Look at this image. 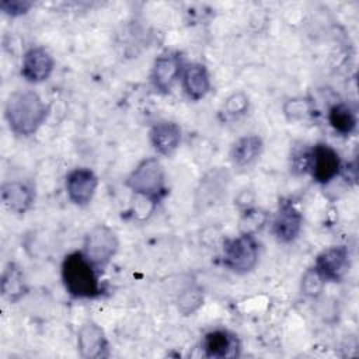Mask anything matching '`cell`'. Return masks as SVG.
Wrapping results in <instances>:
<instances>
[{"label":"cell","mask_w":359,"mask_h":359,"mask_svg":"<svg viewBox=\"0 0 359 359\" xmlns=\"http://www.w3.org/2000/svg\"><path fill=\"white\" fill-rule=\"evenodd\" d=\"M248 108V98L244 93L231 94L224 102V111L229 116H240Z\"/></svg>","instance_id":"cell-25"},{"label":"cell","mask_w":359,"mask_h":359,"mask_svg":"<svg viewBox=\"0 0 359 359\" xmlns=\"http://www.w3.org/2000/svg\"><path fill=\"white\" fill-rule=\"evenodd\" d=\"M62 280L72 297L94 299L101 294L97 266L83 251H74L65 257L62 262Z\"/></svg>","instance_id":"cell-2"},{"label":"cell","mask_w":359,"mask_h":359,"mask_svg":"<svg viewBox=\"0 0 359 359\" xmlns=\"http://www.w3.org/2000/svg\"><path fill=\"white\" fill-rule=\"evenodd\" d=\"M324 278L316 268H310L302 278V292L309 297H317L324 287Z\"/></svg>","instance_id":"cell-23"},{"label":"cell","mask_w":359,"mask_h":359,"mask_svg":"<svg viewBox=\"0 0 359 359\" xmlns=\"http://www.w3.org/2000/svg\"><path fill=\"white\" fill-rule=\"evenodd\" d=\"M48 114V105L36 93L29 90L13 93L8 97L4 109L10 129L20 136L35 133L46 121Z\"/></svg>","instance_id":"cell-1"},{"label":"cell","mask_w":359,"mask_h":359,"mask_svg":"<svg viewBox=\"0 0 359 359\" xmlns=\"http://www.w3.org/2000/svg\"><path fill=\"white\" fill-rule=\"evenodd\" d=\"M182 86L191 100L198 101L203 98L210 88V80L206 67L201 63L189 65L182 74Z\"/></svg>","instance_id":"cell-16"},{"label":"cell","mask_w":359,"mask_h":359,"mask_svg":"<svg viewBox=\"0 0 359 359\" xmlns=\"http://www.w3.org/2000/svg\"><path fill=\"white\" fill-rule=\"evenodd\" d=\"M330 125L341 135H351L356 128V114L346 104H335L328 112Z\"/></svg>","instance_id":"cell-19"},{"label":"cell","mask_w":359,"mask_h":359,"mask_svg":"<svg viewBox=\"0 0 359 359\" xmlns=\"http://www.w3.org/2000/svg\"><path fill=\"white\" fill-rule=\"evenodd\" d=\"M262 151V140L257 135H247L240 137L230 151L231 161L238 167H245L255 161Z\"/></svg>","instance_id":"cell-17"},{"label":"cell","mask_w":359,"mask_h":359,"mask_svg":"<svg viewBox=\"0 0 359 359\" xmlns=\"http://www.w3.org/2000/svg\"><path fill=\"white\" fill-rule=\"evenodd\" d=\"M31 7H32V3L27 0H1L0 1L1 11L10 17L22 15L28 13Z\"/></svg>","instance_id":"cell-26"},{"label":"cell","mask_w":359,"mask_h":359,"mask_svg":"<svg viewBox=\"0 0 359 359\" xmlns=\"http://www.w3.org/2000/svg\"><path fill=\"white\" fill-rule=\"evenodd\" d=\"M126 187L133 194L144 195L158 201L165 191L164 168L161 163L154 157L139 163V165L128 177Z\"/></svg>","instance_id":"cell-3"},{"label":"cell","mask_w":359,"mask_h":359,"mask_svg":"<svg viewBox=\"0 0 359 359\" xmlns=\"http://www.w3.org/2000/svg\"><path fill=\"white\" fill-rule=\"evenodd\" d=\"M227 177H226V172L223 174L222 171H215V172H210L206 178L202 180L201 182V188L198 189V194H201V198L196 199L198 203H205V202H209V203H215L216 199L220 196V194L223 192V189L226 188L224 187V182H226Z\"/></svg>","instance_id":"cell-20"},{"label":"cell","mask_w":359,"mask_h":359,"mask_svg":"<svg viewBox=\"0 0 359 359\" xmlns=\"http://www.w3.org/2000/svg\"><path fill=\"white\" fill-rule=\"evenodd\" d=\"M1 201L14 213H25L35 201V191L25 181H11L1 187Z\"/></svg>","instance_id":"cell-12"},{"label":"cell","mask_w":359,"mask_h":359,"mask_svg":"<svg viewBox=\"0 0 359 359\" xmlns=\"http://www.w3.org/2000/svg\"><path fill=\"white\" fill-rule=\"evenodd\" d=\"M181 74V59L177 53H165L156 59L151 79L154 87L163 93L171 90L172 84Z\"/></svg>","instance_id":"cell-13"},{"label":"cell","mask_w":359,"mask_h":359,"mask_svg":"<svg viewBox=\"0 0 359 359\" xmlns=\"http://www.w3.org/2000/svg\"><path fill=\"white\" fill-rule=\"evenodd\" d=\"M285 115L292 121V119H300L303 118L309 111V102L302 100V98H294V100H289L285 104Z\"/></svg>","instance_id":"cell-27"},{"label":"cell","mask_w":359,"mask_h":359,"mask_svg":"<svg viewBox=\"0 0 359 359\" xmlns=\"http://www.w3.org/2000/svg\"><path fill=\"white\" fill-rule=\"evenodd\" d=\"M314 268L324 280L339 282L349 268V251L344 245H335L324 250L316 259Z\"/></svg>","instance_id":"cell-7"},{"label":"cell","mask_w":359,"mask_h":359,"mask_svg":"<svg viewBox=\"0 0 359 359\" xmlns=\"http://www.w3.org/2000/svg\"><path fill=\"white\" fill-rule=\"evenodd\" d=\"M77 348L80 355L87 359H100L109 355L105 332L93 321L83 324L79 330Z\"/></svg>","instance_id":"cell-9"},{"label":"cell","mask_w":359,"mask_h":359,"mask_svg":"<svg viewBox=\"0 0 359 359\" xmlns=\"http://www.w3.org/2000/svg\"><path fill=\"white\" fill-rule=\"evenodd\" d=\"M177 303L180 313L189 316L203 304V293L198 286H189L180 293Z\"/></svg>","instance_id":"cell-21"},{"label":"cell","mask_w":359,"mask_h":359,"mask_svg":"<svg viewBox=\"0 0 359 359\" xmlns=\"http://www.w3.org/2000/svg\"><path fill=\"white\" fill-rule=\"evenodd\" d=\"M118 245L119 243L115 231L105 224H97L86 234L83 252L97 268H100L111 261Z\"/></svg>","instance_id":"cell-5"},{"label":"cell","mask_w":359,"mask_h":359,"mask_svg":"<svg viewBox=\"0 0 359 359\" xmlns=\"http://www.w3.org/2000/svg\"><path fill=\"white\" fill-rule=\"evenodd\" d=\"M150 142L154 150L163 156L171 154L181 142V129L170 121L156 122L150 129Z\"/></svg>","instance_id":"cell-15"},{"label":"cell","mask_w":359,"mask_h":359,"mask_svg":"<svg viewBox=\"0 0 359 359\" xmlns=\"http://www.w3.org/2000/svg\"><path fill=\"white\" fill-rule=\"evenodd\" d=\"M266 213L259 209H247L240 219V233L245 236H254L266 223Z\"/></svg>","instance_id":"cell-22"},{"label":"cell","mask_w":359,"mask_h":359,"mask_svg":"<svg viewBox=\"0 0 359 359\" xmlns=\"http://www.w3.org/2000/svg\"><path fill=\"white\" fill-rule=\"evenodd\" d=\"M309 170L318 184H328L341 170V160L338 153L325 143L316 144L310 151Z\"/></svg>","instance_id":"cell-6"},{"label":"cell","mask_w":359,"mask_h":359,"mask_svg":"<svg viewBox=\"0 0 359 359\" xmlns=\"http://www.w3.org/2000/svg\"><path fill=\"white\" fill-rule=\"evenodd\" d=\"M302 215L290 201L279 202L273 220V234L282 243L293 241L302 229Z\"/></svg>","instance_id":"cell-10"},{"label":"cell","mask_w":359,"mask_h":359,"mask_svg":"<svg viewBox=\"0 0 359 359\" xmlns=\"http://www.w3.org/2000/svg\"><path fill=\"white\" fill-rule=\"evenodd\" d=\"M97 187L98 178L88 168H76L70 171L66 178L67 196L79 206H86L91 202Z\"/></svg>","instance_id":"cell-8"},{"label":"cell","mask_w":359,"mask_h":359,"mask_svg":"<svg viewBox=\"0 0 359 359\" xmlns=\"http://www.w3.org/2000/svg\"><path fill=\"white\" fill-rule=\"evenodd\" d=\"M156 203H157L156 199H151V198L144 196V195L135 194V202H133V206H132L133 217H136L137 220L147 219L153 213V210L156 208Z\"/></svg>","instance_id":"cell-24"},{"label":"cell","mask_w":359,"mask_h":359,"mask_svg":"<svg viewBox=\"0 0 359 359\" xmlns=\"http://www.w3.org/2000/svg\"><path fill=\"white\" fill-rule=\"evenodd\" d=\"M258 262V244L254 236L241 234L223 245V265L236 273L250 272Z\"/></svg>","instance_id":"cell-4"},{"label":"cell","mask_w":359,"mask_h":359,"mask_svg":"<svg viewBox=\"0 0 359 359\" xmlns=\"http://www.w3.org/2000/svg\"><path fill=\"white\" fill-rule=\"evenodd\" d=\"M238 341L226 330H215L205 335L202 348L208 358H231L237 355Z\"/></svg>","instance_id":"cell-14"},{"label":"cell","mask_w":359,"mask_h":359,"mask_svg":"<svg viewBox=\"0 0 359 359\" xmlns=\"http://www.w3.org/2000/svg\"><path fill=\"white\" fill-rule=\"evenodd\" d=\"M27 293L24 273L18 265L10 262L1 275V294L11 303L18 302Z\"/></svg>","instance_id":"cell-18"},{"label":"cell","mask_w":359,"mask_h":359,"mask_svg":"<svg viewBox=\"0 0 359 359\" xmlns=\"http://www.w3.org/2000/svg\"><path fill=\"white\" fill-rule=\"evenodd\" d=\"M53 59L43 48H31L25 52L21 74L31 83L45 81L53 70Z\"/></svg>","instance_id":"cell-11"}]
</instances>
